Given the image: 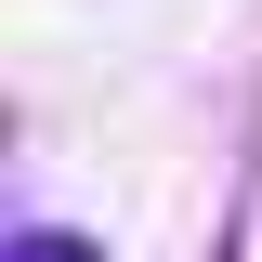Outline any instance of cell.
Listing matches in <instances>:
<instances>
[{
    "mask_svg": "<svg viewBox=\"0 0 262 262\" xmlns=\"http://www.w3.org/2000/svg\"><path fill=\"white\" fill-rule=\"evenodd\" d=\"M0 262H105V236H79V223H27Z\"/></svg>",
    "mask_w": 262,
    "mask_h": 262,
    "instance_id": "6da1fadb",
    "label": "cell"
}]
</instances>
